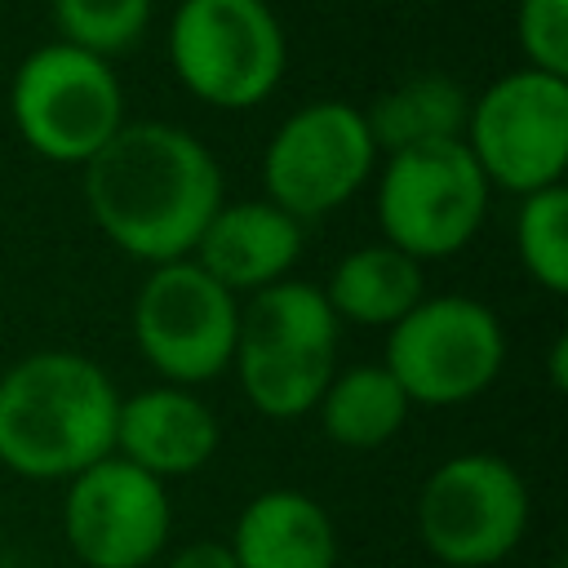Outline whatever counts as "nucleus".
<instances>
[{
  "label": "nucleus",
  "mask_w": 568,
  "mask_h": 568,
  "mask_svg": "<svg viewBox=\"0 0 568 568\" xmlns=\"http://www.w3.org/2000/svg\"><path fill=\"white\" fill-rule=\"evenodd\" d=\"M93 222L138 262H178L222 209V173L204 142L178 124L142 120L84 164Z\"/></svg>",
  "instance_id": "f257e3e1"
},
{
  "label": "nucleus",
  "mask_w": 568,
  "mask_h": 568,
  "mask_svg": "<svg viewBox=\"0 0 568 568\" xmlns=\"http://www.w3.org/2000/svg\"><path fill=\"white\" fill-rule=\"evenodd\" d=\"M120 395L102 364L36 351L0 377V466L22 479H75L115 453Z\"/></svg>",
  "instance_id": "f03ea898"
},
{
  "label": "nucleus",
  "mask_w": 568,
  "mask_h": 568,
  "mask_svg": "<svg viewBox=\"0 0 568 568\" xmlns=\"http://www.w3.org/2000/svg\"><path fill=\"white\" fill-rule=\"evenodd\" d=\"M337 355V315L315 284L275 280L248 297L235 333V373L244 399L275 422L306 417Z\"/></svg>",
  "instance_id": "7ed1b4c3"
},
{
  "label": "nucleus",
  "mask_w": 568,
  "mask_h": 568,
  "mask_svg": "<svg viewBox=\"0 0 568 568\" xmlns=\"http://www.w3.org/2000/svg\"><path fill=\"white\" fill-rule=\"evenodd\" d=\"M528 484L497 453H457L439 462L417 493V537L444 568H493L528 532Z\"/></svg>",
  "instance_id": "20e7f679"
},
{
  "label": "nucleus",
  "mask_w": 568,
  "mask_h": 568,
  "mask_svg": "<svg viewBox=\"0 0 568 568\" xmlns=\"http://www.w3.org/2000/svg\"><path fill=\"white\" fill-rule=\"evenodd\" d=\"M9 106L22 142L53 164H89L124 124V93L106 58L62 40L22 58Z\"/></svg>",
  "instance_id": "39448f33"
},
{
  "label": "nucleus",
  "mask_w": 568,
  "mask_h": 568,
  "mask_svg": "<svg viewBox=\"0 0 568 568\" xmlns=\"http://www.w3.org/2000/svg\"><path fill=\"white\" fill-rule=\"evenodd\" d=\"M506 364V333L475 297H422L386 337V373L408 404L453 408L484 395Z\"/></svg>",
  "instance_id": "423d86ee"
},
{
  "label": "nucleus",
  "mask_w": 568,
  "mask_h": 568,
  "mask_svg": "<svg viewBox=\"0 0 568 568\" xmlns=\"http://www.w3.org/2000/svg\"><path fill=\"white\" fill-rule=\"evenodd\" d=\"M178 80L226 111L257 106L284 75V31L262 0H182L169 27Z\"/></svg>",
  "instance_id": "0eeeda50"
},
{
  "label": "nucleus",
  "mask_w": 568,
  "mask_h": 568,
  "mask_svg": "<svg viewBox=\"0 0 568 568\" xmlns=\"http://www.w3.org/2000/svg\"><path fill=\"white\" fill-rule=\"evenodd\" d=\"M484 209L488 182L462 138L395 151L377 182V222L386 244L413 262L448 257L470 244Z\"/></svg>",
  "instance_id": "6e6552de"
},
{
  "label": "nucleus",
  "mask_w": 568,
  "mask_h": 568,
  "mask_svg": "<svg viewBox=\"0 0 568 568\" xmlns=\"http://www.w3.org/2000/svg\"><path fill=\"white\" fill-rule=\"evenodd\" d=\"M466 151L488 186L519 195L559 186L568 164V80L524 67L488 84L470 102Z\"/></svg>",
  "instance_id": "1a4fd4ad"
},
{
  "label": "nucleus",
  "mask_w": 568,
  "mask_h": 568,
  "mask_svg": "<svg viewBox=\"0 0 568 568\" xmlns=\"http://www.w3.org/2000/svg\"><path fill=\"white\" fill-rule=\"evenodd\" d=\"M240 306L200 262L178 257L146 275L133 302V342L169 386H200L231 368Z\"/></svg>",
  "instance_id": "9d476101"
},
{
  "label": "nucleus",
  "mask_w": 568,
  "mask_h": 568,
  "mask_svg": "<svg viewBox=\"0 0 568 568\" xmlns=\"http://www.w3.org/2000/svg\"><path fill=\"white\" fill-rule=\"evenodd\" d=\"M62 537L84 568H146L173 537L169 488L111 453L67 479Z\"/></svg>",
  "instance_id": "9b49d317"
},
{
  "label": "nucleus",
  "mask_w": 568,
  "mask_h": 568,
  "mask_svg": "<svg viewBox=\"0 0 568 568\" xmlns=\"http://www.w3.org/2000/svg\"><path fill=\"white\" fill-rule=\"evenodd\" d=\"M373 138L355 106L311 102L297 106L262 155V182L288 217H324L346 204L373 173Z\"/></svg>",
  "instance_id": "f8f14e48"
},
{
  "label": "nucleus",
  "mask_w": 568,
  "mask_h": 568,
  "mask_svg": "<svg viewBox=\"0 0 568 568\" xmlns=\"http://www.w3.org/2000/svg\"><path fill=\"white\" fill-rule=\"evenodd\" d=\"M217 417L186 386H151L120 399L115 413V457L155 475L160 484L195 475L217 453Z\"/></svg>",
  "instance_id": "ddd939ff"
},
{
  "label": "nucleus",
  "mask_w": 568,
  "mask_h": 568,
  "mask_svg": "<svg viewBox=\"0 0 568 568\" xmlns=\"http://www.w3.org/2000/svg\"><path fill=\"white\" fill-rule=\"evenodd\" d=\"M217 284L235 288H266L275 280H284V271L297 262L302 253V226L297 217H288L284 209H275L271 200H244V204H222L204 235L191 248Z\"/></svg>",
  "instance_id": "4468645a"
},
{
  "label": "nucleus",
  "mask_w": 568,
  "mask_h": 568,
  "mask_svg": "<svg viewBox=\"0 0 568 568\" xmlns=\"http://www.w3.org/2000/svg\"><path fill=\"white\" fill-rule=\"evenodd\" d=\"M226 550L235 568H337V528L315 497L266 488L235 515Z\"/></svg>",
  "instance_id": "2eb2a0df"
},
{
  "label": "nucleus",
  "mask_w": 568,
  "mask_h": 568,
  "mask_svg": "<svg viewBox=\"0 0 568 568\" xmlns=\"http://www.w3.org/2000/svg\"><path fill=\"white\" fill-rule=\"evenodd\" d=\"M324 302L337 320L390 328L422 302V266L390 244H364L333 266Z\"/></svg>",
  "instance_id": "dca6fc26"
},
{
  "label": "nucleus",
  "mask_w": 568,
  "mask_h": 568,
  "mask_svg": "<svg viewBox=\"0 0 568 568\" xmlns=\"http://www.w3.org/2000/svg\"><path fill=\"white\" fill-rule=\"evenodd\" d=\"M470 115V98L462 93L457 80L439 75V71H422L404 84H395L390 93H382L373 102V111L364 115L373 151H408L422 142H453L462 138Z\"/></svg>",
  "instance_id": "f3484780"
},
{
  "label": "nucleus",
  "mask_w": 568,
  "mask_h": 568,
  "mask_svg": "<svg viewBox=\"0 0 568 568\" xmlns=\"http://www.w3.org/2000/svg\"><path fill=\"white\" fill-rule=\"evenodd\" d=\"M315 408H320V426L333 444L368 453L399 435L413 404L382 364H355V368L328 377Z\"/></svg>",
  "instance_id": "a211bd4d"
},
{
  "label": "nucleus",
  "mask_w": 568,
  "mask_h": 568,
  "mask_svg": "<svg viewBox=\"0 0 568 568\" xmlns=\"http://www.w3.org/2000/svg\"><path fill=\"white\" fill-rule=\"evenodd\" d=\"M515 248H519L524 271L546 293L568 288V191L564 186L524 195L519 217H515Z\"/></svg>",
  "instance_id": "6ab92c4d"
},
{
  "label": "nucleus",
  "mask_w": 568,
  "mask_h": 568,
  "mask_svg": "<svg viewBox=\"0 0 568 568\" xmlns=\"http://www.w3.org/2000/svg\"><path fill=\"white\" fill-rule=\"evenodd\" d=\"M151 18V0H53V22L62 44H75L93 58L129 49Z\"/></svg>",
  "instance_id": "aec40b11"
},
{
  "label": "nucleus",
  "mask_w": 568,
  "mask_h": 568,
  "mask_svg": "<svg viewBox=\"0 0 568 568\" xmlns=\"http://www.w3.org/2000/svg\"><path fill=\"white\" fill-rule=\"evenodd\" d=\"M515 31L532 71L568 75V0H519Z\"/></svg>",
  "instance_id": "412c9836"
},
{
  "label": "nucleus",
  "mask_w": 568,
  "mask_h": 568,
  "mask_svg": "<svg viewBox=\"0 0 568 568\" xmlns=\"http://www.w3.org/2000/svg\"><path fill=\"white\" fill-rule=\"evenodd\" d=\"M164 568H235L226 541H186L169 555Z\"/></svg>",
  "instance_id": "4be33fe9"
},
{
  "label": "nucleus",
  "mask_w": 568,
  "mask_h": 568,
  "mask_svg": "<svg viewBox=\"0 0 568 568\" xmlns=\"http://www.w3.org/2000/svg\"><path fill=\"white\" fill-rule=\"evenodd\" d=\"M564 351H568V342L555 337V346H550V382H555V390H564Z\"/></svg>",
  "instance_id": "5701e85b"
},
{
  "label": "nucleus",
  "mask_w": 568,
  "mask_h": 568,
  "mask_svg": "<svg viewBox=\"0 0 568 568\" xmlns=\"http://www.w3.org/2000/svg\"><path fill=\"white\" fill-rule=\"evenodd\" d=\"M262 4H271V0H262Z\"/></svg>",
  "instance_id": "b1692460"
}]
</instances>
